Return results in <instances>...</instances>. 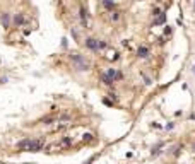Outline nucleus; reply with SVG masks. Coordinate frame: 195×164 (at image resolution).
Returning a JSON list of instances; mask_svg holds the SVG:
<instances>
[{
    "label": "nucleus",
    "mask_w": 195,
    "mask_h": 164,
    "mask_svg": "<svg viewBox=\"0 0 195 164\" xmlns=\"http://www.w3.org/2000/svg\"><path fill=\"white\" fill-rule=\"evenodd\" d=\"M17 149L24 152H39L43 149V140H39V138H22L17 142Z\"/></svg>",
    "instance_id": "nucleus-1"
},
{
    "label": "nucleus",
    "mask_w": 195,
    "mask_h": 164,
    "mask_svg": "<svg viewBox=\"0 0 195 164\" xmlns=\"http://www.w3.org/2000/svg\"><path fill=\"white\" fill-rule=\"evenodd\" d=\"M70 62H72V67H74L77 72H87L91 69V62L87 60L86 56L79 55V53H70L69 55Z\"/></svg>",
    "instance_id": "nucleus-2"
},
{
    "label": "nucleus",
    "mask_w": 195,
    "mask_h": 164,
    "mask_svg": "<svg viewBox=\"0 0 195 164\" xmlns=\"http://www.w3.org/2000/svg\"><path fill=\"white\" fill-rule=\"evenodd\" d=\"M84 46L91 52H99V50H104L106 48V43L101 41V39H96V38H86L84 39Z\"/></svg>",
    "instance_id": "nucleus-3"
},
{
    "label": "nucleus",
    "mask_w": 195,
    "mask_h": 164,
    "mask_svg": "<svg viewBox=\"0 0 195 164\" xmlns=\"http://www.w3.org/2000/svg\"><path fill=\"white\" fill-rule=\"evenodd\" d=\"M103 75H106L108 79H111L113 82H117V80H120V79H121L120 70H118V69H113V67H111V69H106V72H104Z\"/></svg>",
    "instance_id": "nucleus-4"
},
{
    "label": "nucleus",
    "mask_w": 195,
    "mask_h": 164,
    "mask_svg": "<svg viewBox=\"0 0 195 164\" xmlns=\"http://www.w3.org/2000/svg\"><path fill=\"white\" fill-rule=\"evenodd\" d=\"M149 55H151V50H149V46H146V45H140V46L137 48V58H147Z\"/></svg>",
    "instance_id": "nucleus-5"
},
{
    "label": "nucleus",
    "mask_w": 195,
    "mask_h": 164,
    "mask_svg": "<svg viewBox=\"0 0 195 164\" xmlns=\"http://www.w3.org/2000/svg\"><path fill=\"white\" fill-rule=\"evenodd\" d=\"M24 21H26V17H24V14L22 12H19V14H16V16H14V24H16V26H22V24H24Z\"/></svg>",
    "instance_id": "nucleus-6"
},
{
    "label": "nucleus",
    "mask_w": 195,
    "mask_h": 164,
    "mask_svg": "<svg viewBox=\"0 0 195 164\" xmlns=\"http://www.w3.org/2000/svg\"><path fill=\"white\" fill-rule=\"evenodd\" d=\"M0 21H2V26L7 29V27L10 26V14L9 12H4V14H2V17H0Z\"/></svg>",
    "instance_id": "nucleus-7"
},
{
    "label": "nucleus",
    "mask_w": 195,
    "mask_h": 164,
    "mask_svg": "<svg viewBox=\"0 0 195 164\" xmlns=\"http://www.w3.org/2000/svg\"><path fill=\"white\" fill-rule=\"evenodd\" d=\"M101 5H103L106 10H113L115 7H117V4H115V0H101Z\"/></svg>",
    "instance_id": "nucleus-8"
},
{
    "label": "nucleus",
    "mask_w": 195,
    "mask_h": 164,
    "mask_svg": "<svg viewBox=\"0 0 195 164\" xmlns=\"http://www.w3.org/2000/svg\"><path fill=\"white\" fill-rule=\"evenodd\" d=\"M164 22H166V14L164 12H161L159 16L154 17V26H161V24H164Z\"/></svg>",
    "instance_id": "nucleus-9"
},
{
    "label": "nucleus",
    "mask_w": 195,
    "mask_h": 164,
    "mask_svg": "<svg viewBox=\"0 0 195 164\" xmlns=\"http://www.w3.org/2000/svg\"><path fill=\"white\" fill-rule=\"evenodd\" d=\"M79 14H81V21H82V26L87 27V12L84 9V5H81V9H79Z\"/></svg>",
    "instance_id": "nucleus-10"
},
{
    "label": "nucleus",
    "mask_w": 195,
    "mask_h": 164,
    "mask_svg": "<svg viewBox=\"0 0 195 164\" xmlns=\"http://www.w3.org/2000/svg\"><path fill=\"white\" fill-rule=\"evenodd\" d=\"M118 19H120V12H118V10H110V21L117 22Z\"/></svg>",
    "instance_id": "nucleus-11"
},
{
    "label": "nucleus",
    "mask_w": 195,
    "mask_h": 164,
    "mask_svg": "<svg viewBox=\"0 0 195 164\" xmlns=\"http://www.w3.org/2000/svg\"><path fill=\"white\" fill-rule=\"evenodd\" d=\"M163 147H164V144H163V142H159L156 147H152V155H159V154H161V149H163Z\"/></svg>",
    "instance_id": "nucleus-12"
},
{
    "label": "nucleus",
    "mask_w": 195,
    "mask_h": 164,
    "mask_svg": "<svg viewBox=\"0 0 195 164\" xmlns=\"http://www.w3.org/2000/svg\"><path fill=\"white\" fill-rule=\"evenodd\" d=\"M82 137H84V138H82L84 142H92V135H91V134H84Z\"/></svg>",
    "instance_id": "nucleus-13"
},
{
    "label": "nucleus",
    "mask_w": 195,
    "mask_h": 164,
    "mask_svg": "<svg viewBox=\"0 0 195 164\" xmlns=\"http://www.w3.org/2000/svg\"><path fill=\"white\" fill-rule=\"evenodd\" d=\"M188 70H190V73H192V75H193V77H195V62H193V63L190 65V69H188Z\"/></svg>",
    "instance_id": "nucleus-14"
},
{
    "label": "nucleus",
    "mask_w": 195,
    "mask_h": 164,
    "mask_svg": "<svg viewBox=\"0 0 195 164\" xmlns=\"http://www.w3.org/2000/svg\"><path fill=\"white\" fill-rule=\"evenodd\" d=\"M193 14H195V2H193Z\"/></svg>",
    "instance_id": "nucleus-15"
}]
</instances>
